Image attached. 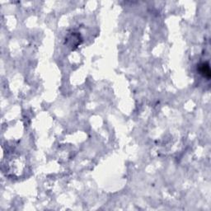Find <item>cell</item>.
<instances>
[{"mask_svg": "<svg viewBox=\"0 0 211 211\" xmlns=\"http://www.w3.org/2000/svg\"><path fill=\"white\" fill-rule=\"evenodd\" d=\"M201 67H200V73L203 74V76L205 78H207L208 79H209L210 78V69H209V66L207 63H204L202 64Z\"/></svg>", "mask_w": 211, "mask_h": 211, "instance_id": "cell-1", "label": "cell"}]
</instances>
